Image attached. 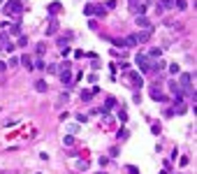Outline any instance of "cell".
Segmentation results:
<instances>
[{
	"instance_id": "obj_1",
	"label": "cell",
	"mask_w": 197,
	"mask_h": 174,
	"mask_svg": "<svg viewBox=\"0 0 197 174\" xmlns=\"http://www.w3.org/2000/svg\"><path fill=\"white\" fill-rule=\"evenodd\" d=\"M3 12L7 16H19L21 12H23V5L19 3V0H5V7H3Z\"/></svg>"
},
{
	"instance_id": "obj_2",
	"label": "cell",
	"mask_w": 197,
	"mask_h": 174,
	"mask_svg": "<svg viewBox=\"0 0 197 174\" xmlns=\"http://www.w3.org/2000/svg\"><path fill=\"white\" fill-rule=\"evenodd\" d=\"M123 77L130 81V86H135V88H141V84H144V77L139 74V72H132V70H125L123 72Z\"/></svg>"
},
{
	"instance_id": "obj_3",
	"label": "cell",
	"mask_w": 197,
	"mask_h": 174,
	"mask_svg": "<svg viewBox=\"0 0 197 174\" xmlns=\"http://www.w3.org/2000/svg\"><path fill=\"white\" fill-rule=\"evenodd\" d=\"M176 84L181 86V91H183V93H190V95H193V74H190V72H183L181 79H178Z\"/></svg>"
},
{
	"instance_id": "obj_4",
	"label": "cell",
	"mask_w": 197,
	"mask_h": 174,
	"mask_svg": "<svg viewBox=\"0 0 197 174\" xmlns=\"http://www.w3.org/2000/svg\"><path fill=\"white\" fill-rule=\"evenodd\" d=\"M135 63L139 65L141 72H151V65H153V63H151V58H148L146 53H137V56H135Z\"/></svg>"
},
{
	"instance_id": "obj_5",
	"label": "cell",
	"mask_w": 197,
	"mask_h": 174,
	"mask_svg": "<svg viewBox=\"0 0 197 174\" xmlns=\"http://www.w3.org/2000/svg\"><path fill=\"white\" fill-rule=\"evenodd\" d=\"M151 33H153V28H151V30H139V33H135L137 44H144V42H148V40H151Z\"/></svg>"
},
{
	"instance_id": "obj_6",
	"label": "cell",
	"mask_w": 197,
	"mask_h": 174,
	"mask_svg": "<svg viewBox=\"0 0 197 174\" xmlns=\"http://www.w3.org/2000/svg\"><path fill=\"white\" fill-rule=\"evenodd\" d=\"M61 81H63V86H67V88H72V86H74V81H72V74H70V70H63V72H61Z\"/></svg>"
},
{
	"instance_id": "obj_7",
	"label": "cell",
	"mask_w": 197,
	"mask_h": 174,
	"mask_svg": "<svg viewBox=\"0 0 197 174\" xmlns=\"http://www.w3.org/2000/svg\"><path fill=\"white\" fill-rule=\"evenodd\" d=\"M135 23L141 28V30H151V28H153V26H151V21H148L146 16H139V14H137V21H135Z\"/></svg>"
},
{
	"instance_id": "obj_8",
	"label": "cell",
	"mask_w": 197,
	"mask_h": 174,
	"mask_svg": "<svg viewBox=\"0 0 197 174\" xmlns=\"http://www.w3.org/2000/svg\"><path fill=\"white\" fill-rule=\"evenodd\" d=\"M61 9H63V5H61V3H51L49 7H46V12H49V16H56Z\"/></svg>"
},
{
	"instance_id": "obj_9",
	"label": "cell",
	"mask_w": 197,
	"mask_h": 174,
	"mask_svg": "<svg viewBox=\"0 0 197 174\" xmlns=\"http://www.w3.org/2000/svg\"><path fill=\"white\" fill-rule=\"evenodd\" d=\"M56 33H58V21L51 16L49 19V28H46V35H56Z\"/></svg>"
},
{
	"instance_id": "obj_10",
	"label": "cell",
	"mask_w": 197,
	"mask_h": 174,
	"mask_svg": "<svg viewBox=\"0 0 197 174\" xmlns=\"http://www.w3.org/2000/svg\"><path fill=\"white\" fill-rule=\"evenodd\" d=\"M7 30H9V35H16V37H19V35H23L19 23H9V26H7Z\"/></svg>"
},
{
	"instance_id": "obj_11",
	"label": "cell",
	"mask_w": 197,
	"mask_h": 174,
	"mask_svg": "<svg viewBox=\"0 0 197 174\" xmlns=\"http://www.w3.org/2000/svg\"><path fill=\"white\" fill-rule=\"evenodd\" d=\"M35 91H37V93H46V91H49V86H46V81H35Z\"/></svg>"
},
{
	"instance_id": "obj_12",
	"label": "cell",
	"mask_w": 197,
	"mask_h": 174,
	"mask_svg": "<svg viewBox=\"0 0 197 174\" xmlns=\"http://www.w3.org/2000/svg\"><path fill=\"white\" fill-rule=\"evenodd\" d=\"M162 56V49H160V46H153L151 51H148V58H160Z\"/></svg>"
},
{
	"instance_id": "obj_13",
	"label": "cell",
	"mask_w": 197,
	"mask_h": 174,
	"mask_svg": "<svg viewBox=\"0 0 197 174\" xmlns=\"http://www.w3.org/2000/svg\"><path fill=\"white\" fill-rule=\"evenodd\" d=\"M19 63H21V65H23L26 70H33V61H30V56H23Z\"/></svg>"
},
{
	"instance_id": "obj_14",
	"label": "cell",
	"mask_w": 197,
	"mask_h": 174,
	"mask_svg": "<svg viewBox=\"0 0 197 174\" xmlns=\"http://www.w3.org/2000/svg\"><path fill=\"white\" fill-rule=\"evenodd\" d=\"M174 7L178 12H183V9H188V3H186V0H174Z\"/></svg>"
},
{
	"instance_id": "obj_15",
	"label": "cell",
	"mask_w": 197,
	"mask_h": 174,
	"mask_svg": "<svg viewBox=\"0 0 197 174\" xmlns=\"http://www.w3.org/2000/svg\"><path fill=\"white\" fill-rule=\"evenodd\" d=\"M104 12H107V9L102 7V5H93V14H95V16H104Z\"/></svg>"
},
{
	"instance_id": "obj_16",
	"label": "cell",
	"mask_w": 197,
	"mask_h": 174,
	"mask_svg": "<svg viewBox=\"0 0 197 174\" xmlns=\"http://www.w3.org/2000/svg\"><path fill=\"white\" fill-rule=\"evenodd\" d=\"M158 7H160V9H169V7H174V0H160Z\"/></svg>"
},
{
	"instance_id": "obj_17",
	"label": "cell",
	"mask_w": 197,
	"mask_h": 174,
	"mask_svg": "<svg viewBox=\"0 0 197 174\" xmlns=\"http://www.w3.org/2000/svg\"><path fill=\"white\" fill-rule=\"evenodd\" d=\"M116 116H118V121H121V123H128V114H125V109H118Z\"/></svg>"
},
{
	"instance_id": "obj_18",
	"label": "cell",
	"mask_w": 197,
	"mask_h": 174,
	"mask_svg": "<svg viewBox=\"0 0 197 174\" xmlns=\"http://www.w3.org/2000/svg\"><path fill=\"white\" fill-rule=\"evenodd\" d=\"M111 107H116V100H114V98H107V102H104V111H109Z\"/></svg>"
},
{
	"instance_id": "obj_19",
	"label": "cell",
	"mask_w": 197,
	"mask_h": 174,
	"mask_svg": "<svg viewBox=\"0 0 197 174\" xmlns=\"http://www.w3.org/2000/svg\"><path fill=\"white\" fill-rule=\"evenodd\" d=\"M128 7H130V12H137V7H139V0H128Z\"/></svg>"
},
{
	"instance_id": "obj_20",
	"label": "cell",
	"mask_w": 197,
	"mask_h": 174,
	"mask_svg": "<svg viewBox=\"0 0 197 174\" xmlns=\"http://www.w3.org/2000/svg\"><path fill=\"white\" fill-rule=\"evenodd\" d=\"M83 14H86V16H93V3H88L86 7H83Z\"/></svg>"
},
{
	"instance_id": "obj_21",
	"label": "cell",
	"mask_w": 197,
	"mask_h": 174,
	"mask_svg": "<svg viewBox=\"0 0 197 174\" xmlns=\"http://www.w3.org/2000/svg\"><path fill=\"white\" fill-rule=\"evenodd\" d=\"M16 46H28V37H26V35H19V44H16Z\"/></svg>"
},
{
	"instance_id": "obj_22",
	"label": "cell",
	"mask_w": 197,
	"mask_h": 174,
	"mask_svg": "<svg viewBox=\"0 0 197 174\" xmlns=\"http://www.w3.org/2000/svg\"><path fill=\"white\" fill-rule=\"evenodd\" d=\"M118 139H128V130H125V128H121V130H118Z\"/></svg>"
},
{
	"instance_id": "obj_23",
	"label": "cell",
	"mask_w": 197,
	"mask_h": 174,
	"mask_svg": "<svg viewBox=\"0 0 197 174\" xmlns=\"http://www.w3.org/2000/svg\"><path fill=\"white\" fill-rule=\"evenodd\" d=\"M91 91H81V100H83V102H88V100H91Z\"/></svg>"
},
{
	"instance_id": "obj_24",
	"label": "cell",
	"mask_w": 197,
	"mask_h": 174,
	"mask_svg": "<svg viewBox=\"0 0 197 174\" xmlns=\"http://www.w3.org/2000/svg\"><path fill=\"white\" fill-rule=\"evenodd\" d=\"M169 72H172V74H178V72H181V68H178L176 63H172V65H169Z\"/></svg>"
},
{
	"instance_id": "obj_25",
	"label": "cell",
	"mask_w": 197,
	"mask_h": 174,
	"mask_svg": "<svg viewBox=\"0 0 197 174\" xmlns=\"http://www.w3.org/2000/svg\"><path fill=\"white\" fill-rule=\"evenodd\" d=\"M44 51H46V44H37V56H40V58L44 56Z\"/></svg>"
},
{
	"instance_id": "obj_26",
	"label": "cell",
	"mask_w": 197,
	"mask_h": 174,
	"mask_svg": "<svg viewBox=\"0 0 197 174\" xmlns=\"http://www.w3.org/2000/svg\"><path fill=\"white\" fill-rule=\"evenodd\" d=\"M63 144H65V146H72V144H74V137H63Z\"/></svg>"
},
{
	"instance_id": "obj_27",
	"label": "cell",
	"mask_w": 197,
	"mask_h": 174,
	"mask_svg": "<svg viewBox=\"0 0 197 174\" xmlns=\"http://www.w3.org/2000/svg\"><path fill=\"white\" fill-rule=\"evenodd\" d=\"M9 68H14V65H19V58H16V56H9Z\"/></svg>"
},
{
	"instance_id": "obj_28",
	"label": "cell",
	"mask_w": 197,
	"mask_h": 174,
	"mask_svg": "<svg viewBox=\"0 0 197 174\" xmlns=\"http://www.w3.org/2000/svg\"><path fill=\"white\" fill-rule=\"evenodd\" d=\"M77 121H79V123H86L88 116H86V114H77Z\"/></svg>"
},
{
	"instance_id": "obj_29",
	"label": "cell",
	"mask_w": 197,
	"mask_h": 174,
	"mask_svg": "<svg viewBox=\"0 0 197 174\" xmlns=\"http://www.w3.org/2000/svg\"><path fill=\"white\" fill-rule=\"evenodd\" d=\"M151 130H153V135H160V123H153Z\"/></svg>"
},
{
	"instance_id": "obj_30",
	"label": "cell",
	"mask_w": 197,
	"mask_h": 174,
	"mask_svg": "<svg viewBox=\"0 0 197 174\" xmlns=\"http://www.w3.org/2000/svg\"><path fill=\"white\" fill-rule=\"evenodd\" d=\"M79 170H88V160H79Z\"/></svg>"
},
{
	"instance_id": "obj_31",
	"label": "cell",
	"mask_w": 197,
	"mask_h": 174,
	"mask_svg": "<svg viewBox=\"0 0 197 174\" xmlns=\"http://www.w3.org/2000/svg\"><path fill=\"white\" fill-rule=\"evenodd\" d=\"M128 172H130V174H139V170H137L135 165H128Z\"/></svg>"
},
{
	"instance_id": "obj_32",
	"label": "cell",
	"mask_w": 197,
	"mask_h": 174,
	"mask_svg": "<svg viewBox=\"0 0 197 174\" xmlns=\"http://www.w3.org/2000/svg\"><path fill=\"white\" fill-rule=\"evenodd\" d=\"M33 68H37V70H44V61L40 58V61H37V65H33Z\"/></svg>"
},
{
	"instance_id": "obj_33",
	"label": "cell",
	"mask_w": 197,
	"mask_h": 174,
	"mask_svg": "<svg viewBox=\"0 0 197 174\" xmlns=\"http://www.w3.org/2000/svg\"><path fill=\"white\" fill-rule=\"evenodd\" d=\"M109 155H118V146H111L109 149Z\"/></svg>"
},
{
	"instance_id": "obj_34",
	"label": "cell",
	"mask_w": 197,
	"mask_h": 174,
	"mask_svg": "<svg viewBox=\"0 0 197 174\" xmlns=\"http://www.w3.org/2000/svg\"><path fill=\"white\" fill-rule=\"evenodd\" d=\"M5 70H7V63H5V61H0V72H5Z\"/></svg>"
},
{
	"instance_id": "obj_35",
	"label": "cell",
	"mask_w": 197,
	"mask_h": 174,
	"mask_svg": "<svg viewBox=\"0 0 197 174\" xmlns=\"http://www.w3.org/2000/svg\"><path fill=\"white\" fill-rule=\"evenodd\" d=\"M0 5H5V0H0Z\"/></svg>"
},
{
	"instance_id": "obj_36",
	"label": "cell",
	"mask_w": 197,
	"mask_h": 174,
	"mask_svg": "<svg viewBox=\"0 0 197 174\" xmlns=\"http://www.w3.org/2000/svg\"><path fill=\"white\" fill-rule=\"evenodd\" d=\"M100 174H104V172H100Z\"/></svg>"
},
{
	"instance_id": "obj_37",
	"label": "cell",
	"mask_w": 197,
	"mask_h": 174,
	"mask_svg": "<svg viewBox=\"0 0 197 174\" xmlns=\"http://www.w3.org/2000/svg\"><path fill=\"white\" fill-rule=\"evenodd\" d=\"M162 174H167V172H162Z\"/></svg>"
}]
</instances>
